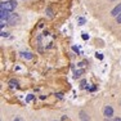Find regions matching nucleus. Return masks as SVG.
<instances>
[{
    "label": "nucleus",
    "mask_w": 121,
    "mask_h": 121,
    "mask_svg": "<svg viewBox=\"0 0 121 121\" xmlns=\"http://www.w3.org/2000/svg\"><path fill=\"white\" fill-rule=\"evenodd\" d=\"M112 115H113V108H112L111 106H107V107L104 108V116L106 117H112Z\"/></svg>",
    "instance_id": "obj_4"
},
{
    "label": "nucleus",
    "mask_w": 121,
    "mask_h": 121,
    "mask_svg": "<svg viewBox=\"0 0 121 121\" xmlns=\"http://www.w3.org/2000/svg\"><path fill=\"white\" fill-rule=\"evenodd\" d=\"M72 50L76 52V53H79V48H77V47H72Z\"/></svg>",
    "instance_id": "obj_16"
},
{
    "label": "nucleus",
    "mask_w": 121,
    "mask_h": 121,
    "mask_svg": "<svg viewBox=\"0 0 121 121\" xmlns=\"http://www.w3.org/2000/svg\"><path fill=\"white\" fill-rule=\"evenodd\" d=\"M32 99H34V95H32V94H28L27 98H26V102H31Z\"/></svg>",
    "instance_id": "obj_11"
},
{
    "label": "nucleus",
    "mask_w": 121,
    "mask_h": 121,
    "mask_svg": "<svg viewBox=\"0 0 121 121\" xmlns=\"http://www.w3.org/2000/svg\"><path fill=\"white\" fill-rule=\"evenodd\" d=\"M81 73H84V70H77V71H75V75H73V76L77 79V77H79Z\"/></svg>",
    "instance_id": "obj_10"
},
{
    "label": "nucleus",
    "mask_w": 121,
    "mask_h": 121,
    "mask_svg": "<svg viewBox=\"0 0 121 121\" xmlns=\"http://www.w3.org/2000/svg\"><path fill=\"white\" fill-rule=\"evenodd\" d=\"M120 13H121V3H120L119 5H116V7H115L113 9H112V12H111V16H112V17H117Z\"/></svg>",
    "instance_id": "obj_3"
},
{
    "label": "nucleus",
    "mask_w": 121,
    "mask_h": 121,
    "mask_svg": "<svg viewBox=\"0 0 121 121\" xmlns=\"http://www.w3.org/2000/svg\"><path fill=\"white\" fill-rule=\"evenodd\" d=\"M112 1H113V0H112Z\"/></svg>",
    "instance_id": "obj_21"
},
{
    "label": "nucleus",
    "mask_w": 121,
    "mask_h": 121,
    "mask_svg": "<svg viewBox=\"0 0 121 121\" xmlns=\"http://www.w3.org/2000/svg\"><path fill=\"white\" fill-rule=\"evenodd\" d=\"M62 95H63L62 93H58V94H57V97H58V98H62Z\"/></svg>",
    "instance_id": "obj_19"
},
{
    "label": "nucleus",
    "mask_w": 121,
    "mask_h": 121,
    "mask_svg": "<svg viewBox=\"0 0 121 121\" xmlns=\"http://www.w3.org/2000/svg\"><path fill=\"white\" fill-rule=\"evenodd\" d=\"M8 23V19H4V18H0V27H4V26L5 25H7Z\"/></svg>",
    "instance_id": "obj_8"
},
{
    "label": "nucleus",
    "mask_w": 121,
    "mask_h": 121,
    "mask_svg": "<svg viewBox=\"0 0 121 121\" xmlns=\"http://www.w3.org/2000/svg\"><path fill=\"white\" fill-rule=\"evenodd\" d=\"M82 39H84V40H88V39H89V35H86V34H82Z\"/></svg>",
    "instance_id": "obj_15"
},
{
    "label": "nucleus",
    "mask_w": 121,
    "mask_h": 121,
    "mask_svg": "<svg viewBox=\"0 0 121 121\" xmlns=\"http://www.w3.org/2000/svg\"><path fill=\"white\" fill-rule=\"evenodd\" d=\"M19 22V16L16 13H10L9 17H8V25L10 26H16Z\"/></svg>",
    "instance_id": "obj_1"
},
{
    "label": "nucleus",
    "mask_w": 121,
    "mask_h": 121,
    "mask_svg": "<svg viewBox=\"0 0 121 121\" xmlns=\"http://www.w3.org/2000/svg\"><path fill=\"white\" fill-rule=\"evenodd\" d=\"M9 36V34L8 32H5V31H1V37H8Z\"/></svg>",
    "instance_id": "obj_13"
},
{
    "label": "nucleus",
    "mask_w": 121,
    "mask_h": 121,
    "mask_svg": "<svg viewBox=\"0 0 121 121\" xmlns=\"http://www.w3.org/2000/svg\"><path fill=\"white\" fill-rule=\"evenodd\" d=\"M16 7H17L16 0H9V1L5 3V9H7L8 12H13V10L16 9Z\"/></svg>",
    "instance_id": "obj_2"
},
{
    "label": "nucleus",
    "mask_w": 121,
    "mask_h": 121,
    "mask_svg": "<svg viewBox=\"0 0 121 121\" xmlns=\"http://www.w3.org/2000/svg\"><path fill=\"white\" fill-rule=\"evenodd\" d=\"M115 121H121V119H116V120H115Z\"/></svg>",
    "instance_id": "obj_20"
},
{
    "label": "nucleus",
    "mask_w": 121,
    "mask_h": 121,
    "mask_svg": "<svg viewBox=\"0 0 121 121\" xmlns=\"http://www.w3.org/2000/svg\"><path fill=\"white\" fill-rule=\"evenodd\" d=\"M9 85L12 86V88H17V86H18V82H17L16 80H10V81H9Z\"/></svg>",
    "instance_id": "obj_9"
},
{
    "label": "nucleus",
    "mask_w": 121,
    "mask_h": 121,
    "mask_svg": "<svg viewBox=\"0 0 121 121\" xmlns=\"http://www.w3.org/2000/svg\"><path fill=\"white\" fill-rule=\"evenodd\" d=\"M22 54V57H23V58L25 59H32V54H31V53H28V52H27V53H25V52H23V53H21Z\"/></svg>",
    "instance_id": "obj_6"
},
{
    "label": "nucleus",
    "mask_w": 121,
    "mask_h": 121,
    "mask_svg": "<svg viewBox=\"0 0 121 121\" xmlns=\"http://www.w3.org/2000/svg\"><path fill=\"white\" fill-rule=\"evenodd\" d=\"M116 22H117V23H121V13L116 17Z\"/></svg>",
    "instance_id": "obj_14"
},
{
    "label": "nucleus",
    "mask_w": 121,
    "mask_h": 121,
    "mask_svg": "<svg viewBox=\"0 0 121 121\" xmlns=\"http://www.w3.org/2000/svg\"><path fill=\"white\" fill-rule=\"evenodd\" d=\"M85 84H86V81H85V80H82V81H81V88H84Z\"/></svg>",
    "instance_id": "obj_18"
},
{
    "label": "nucleus",
    "mask_w": 121,
    "mask_h": 121,
    "mask_svg": "<svg viewBox=\"0 0 121 121\" xmlns=\"http://www.w3.org/2000/svg\"><path fill=\"white\" fill-rule=\"evenodd\" d=\"M45 13L48 14V17H49V18H53V17H54V14H53V10H52L50 8H47V9H45Z\"/></svg>",
    "instance_id": "obj_7"
},
{
    "label": "nucleus",
    "mask_w": 121,
    "mask_h": 121,
    "mask_svg": "<svg viewBox=\"0 0 121 121\" xmlns=\"http://www.w3.org/2000/svg\"><path fill=\"white\" fill-rule=\"evenodd\" d=\"M80 119H81V121H89V116L85 113L84 111L80 112Z\"/></svg>",
    "instance_id": "obj_5"
},
{
    "label": "nucleus",
    "mask_w": 121,
    "mask_h": 121,
    "mask_svg": "<svg viewBox=\"0 0 121 121\" xmlns=\"http://www.w3.org/2000/svg\"><path fill=\"white\" fill-rule=\"evenodd\" d=\"M79 25H80V26L85 25V18H79Z\"/></svg>",
    "instance_id": "obj_12"
},
{
    "label": "nucleus",
    "mask_w": 121,
    "mask_h": 121,
    "mask_svg": "<svg viewBox=\"0 0 121 121\" xmlns=\"http://www.w3.org/2000/svg\"><path fill=\"white\" fill-rule=\"evenodd\" d=\"M97 58H99V59H103V56H102V54H99V53H97Z\"/></svg>",
    "instance_id": "obj_17"
}]
</instances>
